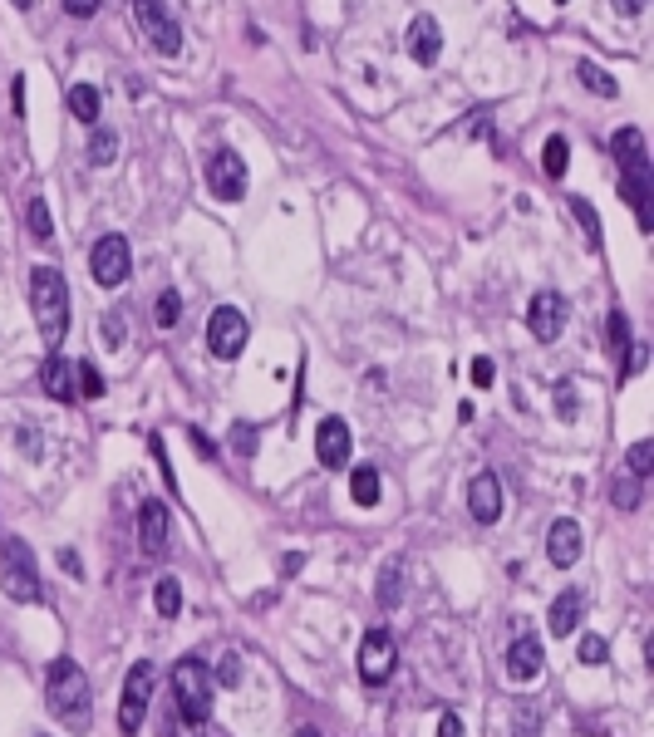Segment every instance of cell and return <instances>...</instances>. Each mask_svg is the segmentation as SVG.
<instances>
[{"label":"cell","mask_w":654,"mask_h":737,"mask_svg":"<svg viewBox=\"0 0 654 737\" xmlns=\"http://www.w3.org/2000/svg\"><path fill=\"white\" fill-rule=\"evenodd\" d=\"M153 605H158V615H163V620H173V615L182 610V585L173 580V575H163V580H158V590H153Z\"/></svg>","instance_id":"cell-25"},{"label":"cell","mask_w":654,"mask_h":737,"mask_svg":"<svg viewBox=\"0 0 654 737\" xmlns=\"http://www.w3.org/2000/svg\"><path fill=\"white\" fill-rule=\"evenodd\" d=\"M30 305H35V325H40L45 344H60L69 330V285L55 266L30 271Z\"/></svg>","instance_id":"cell-3"},{"label":"cell","mask_w":654,"mask_h":737,"mask_svg":"<svg viewBox=\"0 0 654 737\" xmlns=\"http://www.w3.org/2000/svg\"><path fill=\"white\" fill-rule=\"evenodd\" d=\"M114 158H119V133H109V128L94 133V138H89V163L104 168V163H114Z\"/></svg>","instance_id":"cell-29"},{"label":"cell","mask_w":654,"mask_h":737,"mask_svg":"<svg viewBox=\"0 0 654 737\" xmlns=\"http://www.w3.org/2000/svg\"><path fill=\"white\" fill-rule=\"evenodd\" d=\"M99 330H104V344H109V349H119V344H123V315L114 310V315H109Z\"/></svg>","instance_id":"cell-38"},{"label":"cell","mask_w":654,"mask_h":737,"mask_svg":"<svg viewBox=\"0 0 654 737\" xmlns=\"http://www.w3.org/2000/svg\"><path fill=\"white\" fill-rule=\"evenodd\" d=\"M153 664H133L128 679H123V698H119V728L123 733H138L143 728V713H148V698H153Z\"/></svg>","instance_id":"cell-7"},{"label":"cell","mask_w":654,"mask_h":737,"mask_svg":"<svg viewBox=\"0 0 654 737\" xmlns=\"http://www.w3.org/2000/svg\"><path fill=\"white\" fill-rule=\"evenodd\" d=\"M541 639L536 634H522L512 649H507V679H517V683H527V679H536L541 674Z\"/></svg>","instance_id":"cell-18"},{"label":"cell","mask_w":654,"mask_h":737,"mask_svg":"<svg viewBox=\"0 0 654 737\" xmlns=\"http://www.w3.org/2000/svg\"><path fill=\"white\" fill-rule=\"evenodd\" d=\"M69 114L79 118V123H94L99 118V89L94 84H74L69 89Z\"/></svg>","instance_id":"cell-22"},{"label":"cell","mask_w":654,"mask_h":737,"mask_svg":"<svg viewBox=\"0 0 654 737\" xmlns=\"http://www.w3.org/2000/svg\"><path fill=\"white\" fill-rule=\"evenodd\" d=\"M45 708L69 733H89L94 698H89V679H84V669L74 659H55L50 664V674H45Z\"/></svg>","instance_id":"cell-1"},{"label":"cell","mask_w":654,"mask_h":737,"mask_svg":"<svg viewBox=\"0 0 654 737\" xmlns=\"http://www.w3.org/2000/svg\"><path fill=\"white\" fill-rule=\"evenodd\" d=\"M527 325H532V335L541 344L561 340V330H566V300L556 290H536L532 305H527Z\"/></svg>","instance_id":"cell-12"},{"label":"cell","mask_w":654,"mask_h":737,"mask_svg":"<svg viewBox=\"0 0 654 737\" xmlns=\"http://www.w3.org/2000/svg\"><path fill=\"white\" fill-rule=\"evenodd\" d=\"M296 737H320V728H310V723H305V728H296Z\"/></svg>","instance_id":"cell-44"},{"label":"cell","mask_w":654,"mask_h":737,"mask_svg":"<svg viewBox=\"0 0 654 737\" xmlns=\"http://www.w3.org/2000/svg\"><path fill=\"white\" fill-rule=\"evenodd\" d=\"M25 217H30V236H40V241H50V207H45V197H30L25 202Z\"/></svg>","instance_id":"cell-30"},{"label":"cell","mask_w":654,"mask_h":737,"mask_svg":"<svg viewBox=\"0 0 654 737\" xmlns=\"http://www.w3.org/2000/svg\"><path fill=\"white\" fill-rule=\"evenodd\" d=\"M246 315H241L237 305H217L212 310V320H207V349L217 354V359H237L241 349H246Z\"/></svg>","instance_id":"cell-9"},{"label":"cell","mask_w":654,"mask_h":737,"mask_svg":"<svg viewBox=\"0 0 654 737\" xmlns=\"http://www.w3.org/2000/svg\"><path fill=\"white\" fill-rule=\"evenodd\" d=\"M581 610H586V600H581V590H561L556 595V605H551V615H546V624H551V634H571L576 629V620H581Z\"/></svg>","instance_id":"cell-20"},{"label":"cell","mask_w":654,"mask_h":737,"mask_svg":"<svg viewBox=\"0 0 654 737\" xmlns=\"http://www.w3.org/2000/svg\"><path fill=\"white\" fill-rule=\"evenodd\" d=\"M556 5H566V0H556Z\"/></svg>","instance_id":"cell-46"},{"label":"cell","mask_w":654,"mask_h":737,"mask_svg":"<svg viewBox=\"0 0 654 737\" xmlns=\"http://www.w3.org/2000/svg\"><path fill=\"white\" fill-rule=\"evenodd\" d=\"M379 492H384L379 467H355L350 472V497H355L359 507H379Z\"/></svg>","instance_id":"cell-21"},{"label":"cell","mask_w":654,"mask_h":737,"mask_svg":"<svg viewBox=\"0 0 654 737\" xmlns=\"http://www.w3.org/2000/svg\"><path fill=\"white\" fill-rule=\"evenodd\" d=\"M350 448H355L350 423L345 418H320V428H315V457L325 467H340V462H350Z\"/></svg>","instance_id":"cell-16"},{"label":"cell","mask_w":654,"mask_h":737,"mask_svg":"<svg viewBox=\"0 0 654 737\" xmlns=\"http://www.w3.org/2000/svg\"><path fill=\"white\" fill-rule=\"evenodd\" d=\"M610 5H615L620 15H640V10H645V0H610Z\"/></svg>","instance_id":"cell-43"},{"label":"cell","mask_w":654,"mask_h":737,"mask_svg":"<svg viewBox=\"0 0 654 737\" xmlns=\"http://www.w3.org/2000/svg\"><path fill=\"white\" fill-rule=\"evenodd\" d=\"M173 698H178V713L187 723H207L212 713V674L202 659H182L173 669Z\"/></svg>","instance_id":"cell-5"},{"label":"cell","mask_w":654,"mask_h":737,"mask_svg":"<svg viewBox=\"0 0 654 737\" xmlns=\"http://www.w3.org/2000/svg\"><path fill=\"white\" fill-rule=\"evenodd\" d=\"M625 462H630V477H640V482H645V477L654 472V443H650V438H645V443H635Z\"/></svg>","instance_id":"cell-32"},{"label":"cell","mask_w":654,"mask_h":737,"mask_svg":"<svg viewBox=\"0 0 654 737\" xmlns=\"http://www.w3.org/2000/svg\"><path fill=\"white\" fill-rule=\"evenodd\" d=\"M404 561H389L384 566V575H379V610H394L399 605V595H404Z\"/></svg>","instance_id":"cell-24"},{"label":"cell","mask_w":654,"mask_h":737,"mask_svg":"<svg viewBox=\"0 0 654 737\" xmlns=\"http://www.w3.org/2000/svg\"><path fill=\"white\" fill-rule=\"evenodd\" d=\"M0 590H5L10 600H20V605H40V600H45L35 551H30V541H20V536L0 541Z\"/></svg>","instance_id":"cell-4"},{"label":"cell","mask_w":654,"mask_h":737,"mask_svg":"<svg viewBox=\"0 0 654 737\" xmlns=\"http://www.w3.org/2000/svg\"><path fill=\"white\" fill-rule=\"evenodd\" d=\"M207 674H212V683H222V688H237L241 683V659L237 654H222L217 669H207Z\"/></svg>","instance_id":"cell-34"},{"label":"cell","mask_w":654,"mask_h":737,"mask_svg":"<svg viewBox=\"0 0 654 737\" xmlns=\"http://www.w3.org/2000/svg\"><path fill=\"white\" fill-rule=\"evenodd\" d=\"M650 364V349L645 344H630V359H625V374H640Z\"/></svg>","instance_id":"cell-40"},{"label":"cell","mask_w":654,"mask_h":737,"mask_svg":"<svg viewBox=\"0 0 654 737\" xmlns=\"http://www.w3.org/2000/svg\"><path fill=\"white\" fill-rule=\"evenodd\" d=\"M443 50V35H438V20L433 15H414V25H409V55L418 64H433Z\"/></svg>","instance_id":"cell-19"},{"label":"cell","mask_w":654,"mask_h":737,"mask_svg":"<svg viewBox=\"0 0 654 737\" xmlns=\"http://www.w3.org/2000/svg\"><path fill=\"white\" fill-rule=\"evenodd\" d=\"M610 148H615V163H620V187H625V197H630V207H635V217H640V231L654 227V207H650V153H645V133L640 128H620L615 138H610Z\"/></svg>","instance_id":"cell-2"},{"label":"cell","mask_w":654,"mask_h":737,"mask_svg":"<svg viewBox=\"0 0 654 737\" xmlns=\"http://www.w3.org/2000/svg\"><path fill=\"white\" fill-rule=\"evenodd\" d=\"M178 315H182L178 290H163V295H158V310H153V320H158L163 330H173V325H178Z\"/></svg>","instance_id":"cell-33"},{"label":"cell","mask_w":654,"mask_h":737,"mask_svg":"<svg viewBox=\"0 0 654 737\" xmlns=\"http://www.w3.org/2000/svg\"><path fill=\"white\" fill-rule=\"evenodd\" d=\"M581 551H586V531H581V521H576V516H561V521L546 531V561L566 570V566L581 561Z\"/></svg>","instance_id":"cell-13"},{"label":"cell","mask_w":654,"mask_h":737,"mask_svg":"<svg viewBox=\"0 0 654 737\" xmlns=\"http://www.w3.org/2000/svg\"><path fill=\"white\" fill-rule=\"evenodd\" d=\"M605 659H610V649H605V639H600V634H586V639H581V664H605Z\"/></svg>","instance_id":"cell-36"},{"label":"cell","mask_w":654,"mask_h":737,"mask_svg":"<svg viewBox=\"0 0 654 737\" xmlns=\"http://www.w3.org/2000/svg\"><path fill=\"white\" fill-rule=\"evenodd\" d=\"M133 20H138V30L153 40L158 55H178L182 50V25L173 20V10H168L163 0H133Z\"/></svg>","instance_id":"cell-6"},{"label":"cell","mask_w":654,"mask_h":737,"mask_svg":"<svg viewBox=\"0 0 654 737\" xmlns=\"http://www.w3.org/2000/svg\"><path fill=\"white\" fill-rule=\"evenodd\" d=\"M566 163H571V143L556 133V138H546V148H541V168L546 177H566Z\"/></svg>","instance_id":"cell-23"},{"label":"cell","mask_w":654,"mask_h":737,"mask_svg":"<svg viewBox=\"0 0 654 737\" xmlns=\"http://www.w3.org/2000/svg\"><path fill=\"white\" fill-rule=\"evenodd\" d=\"M40 737H45V733H40Z\"/></svg>","instance_id":"cell-47"},{"label":"cell","mask_w":654,"mask_h":737,"mask_svg":"<svg viewBox=\"0 0 654 737\" xmlns=\"http://www.w3.org/2000/svg\"><path fill=\"white\" fill-rule=\"evenodd\" d=\"M207 187L222 197V202H241L246 197V163H241L237 148H217L207 158Z\"/></svg>","instance_id":"cell-11"},{"label":"cell","mask_w":654,"mask_h":737,"mask_svg":"<svg viewBox=\"0 0 654 737\" xmlns=\"http://www.w3.org/2000/svg\"><path fill=\"white\" fill-rule=\"evenodd\" d=\"M610 502L620 511L640 507V477H615V482H610Z\"/></svg>","instance_id":"cell-28"},{"label":"cell","mask_w":654,"mask_h":737,"mask_svg":"<svg viewBox=\"0 0 654 737\" xmlns=\"http://www.w3.org/2000/svg\"><path fill=\"white\" fill-rule=\"evenodd\" d=\"M394 664H399L394 634H389V629H369V634L359 639V679L364 683H389L394 679Z\"/></svg>","instance_id":"cell-8"},{"label":"cell","mask_w":654,"mask_h":737,"mask_svg":"<svg viewBox=\"0 0 654 737\" xmlns=\"http://www.w3.org/2000/svg\"><path fill=\"white\" fill-rule=\"evenodd\" d=\"M40 384H45V394L55 398V403H74V398H79V384H74V364L64 359L60 349L45 359V369H40Z\"/></svg>","instance_id":"cell-17"},{"label":"cell","mask_w":654,"mask_h":737,"mask_svg":"<svg viewBox=\"0 0 654 737\" xmlns=\"http://www.w3.org/2000/svg\"><path fill=\"white\" fill-rule=\"evenodd\" d=\"M128 266H133V251H128V241L123 236H99L94 241V251H89V276L99 285H123L128 281Z\"/></svg>","instance_id":"cell-10"},{"label":"cell","mask_w":654,"mask_h":737,"mask_svg":"<svg viewBox=\"0 0 654 737\" xmlns=\"http://www.w3.org/2000/svg\"><path fill=\"white\" fill-rule=\"evenodd\" d=\"M468 511H473V521H482V526L502 521V511H507V492H502L497 472H477L473 482H468Z\"/></svg>","instance_id":"cell-14"},{"label":"cell","mask_w":654,"mask_h":737,"mask_svg":"<svg viewBox=\"0 0 654 737\" xmlns=\"http://www.w3.org/2000/svg\"><path fill=\"white\" fill-rule=\"evenodd\" d=\"M10 5H20V10H30V5H35V0H10Z\"/></svg>","instance_id":"cell-45"},{"label":"cell","mask_w":654,"mask_h":737,"mask_svg":"<svg viewBox=\"0 0 654 737\" xmlns=\"http://www.w3.org/2000/svg\"><path fill=\"white\" fill-rule=\"evenodd\" d=\"M473 384L477 389H492V359H487V354H477L473 359Z\"/></svg>","instance_id":"cell-39"},{"label":"cell","mask_w":654,"mask_h":737,"mask_svg":"<svg viewBox=\"0 0 654 737\" xmlns=\"http://www.w3.org/2000/svg\"><path fill=\"white\" fill-rule=\"evenodd\" d=\"M571 212H576V217L586 222V236H591V246H600V217L591 212V202H586V197H571Z\"/></svg>","instance_id":"cell-35"},{"label":"cell","mask_w":654,"mask_h":737,"mask_svg":"<svg viewBox=\"0 0 654 737\" xmlns=\"http://www.w3.org/2000/svg\"><path fill=\"white\" fill-rule=\"evenodd\" d=\"M605 330H610V354H625L630 349V320H625V310H610V320H605Z\"/></svg>","instance_id":"cell-31"},{"label":"cell","mask_w":654,"mask_h":737,"mask_svg":"<svg viewBox=\"0 0 654 737\" xmlns=\"http://www.w3.org/2000/svg\"><path fill=\"white\" fill-rule=\"evenodd\" d=\"M64 10H69L74 20H89V15L99 10V0H64Z\"/></svg>","instance_id":"cell-41"},{"label":"cell","mask_w":654,"mask_h":737,"mask_svg":"<svg viewBox=\"0 0 654 737\" xmlns=\"http://www.w3.org/2000/svg\"><path fill=\"white\" fill-rule=\"evenodd\" d=\"M138 551L143 556H163L168 551V507L153 502V497H143V507H138Z\"/></svg>","instance_id":"cell-15"},{"label":"cell","mask_w":654,"mask_h":737,"mask_svg":"<svg viewBox=\"0 0 654 737\" xmlns=\"http://www.w3.org/2000/svg\"><path fill=\"white\" fill-rule=\"evenodd\" d=\"M576 74L586 79V89L605 94V99H615V94H620V84H615V79H610V74H605V69L595 64V59H581V64H576Z\"/></svg>","instance_id":"cell-26"},{"label":"cell","mask_w":654,"mask_h":737,"mask_svg":"<svg viewBox=\"0 0 654 737\" xmlns=\"http://www.w3.org/2000/svg\"><path fill=\"white\" fill-rule=\"evenodd\" d=\"M74 384H79V398H104V389H109V384H104V374H99L89 359H84V364H74Z\"/></svg>","instance_id":"cell-27"},{"label":"cell","mask_w":654,"mask_h":737,"mask_svg":"<svg viewBox=\"0 0 654 737\" xmlns=\"http://www.w3.org/2000/svg\"><path fill=\"white\" fill-rule=\"evenodd\" d=\"M438 737H463V718H458V713H443V723H438Z\"/></svg>","instance_id":"cell-42"},{"label":"cell","mask_w":654,"mask_h":737,"mask_svg":"<svg viewBox=\"0 0 654 737\" xmlns=\"http://www.w3.org/2000/svg\"><path fill=\"white\" fill-rule=\"evenodd\" d=\"M232 448H237L241 457L256 453V423H232Z\"/></svg>","instance_id":"cell-37"}]
</instances>
